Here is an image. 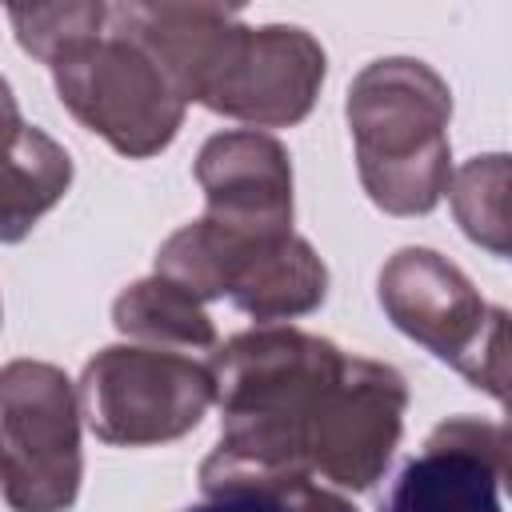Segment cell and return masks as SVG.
Listing matches in <instances>:
<instances>
[{
	"label": "cell",
	"mask_w": 512,
	"mask_h": 512,
	"mask_svg": "<svg viewBox=\"0 0 512 512\" xmlns=\"http://www.w3.org/2000/svg\"><path fill=\"white\" fill-rule=\"evenodd\" d=\"M80 400L48 360L0 364V488L12 512H68L80 496Z\"/></svg>",
	"instance_id": "52a82bcc"
},
{
	"label": "cell",
	"mask_w": 512,
	"mask_h": 512,
	"mask_svg": "<svg viewBox=\"0 0 512 512\" xmlns=\"http://www.w3.org/2000/svg\"><path fill=\"white\" fill-rule=\"evenodd\" d=\"M508 476V428L480 416H448L396 472L380 512H500Z\"/></svg>",
	"instance_id": "30bf717a"
},
{
	"label": "cell",
	"mask_w": 512,
	"mask_h": 512,
	"mask_svg": "<svg viewBox=\"0 0 512 512\" xmlns=\"http://www.w3.org/2000/svg\"><path fill=\"white\" fill-rule=\"evenodd\" d=\"M188 76V100L216 116L260 128L300 124L328 76L320 40L296 24H244L220 8Z\"/></svg>",
	"instance_id": "5b68a950"
},
{
	"label": "cell",
	"mask_w": 512,
	"mask_h": 512,
	"mask_svg": "<svg viewBox=\"0 0 512 512\" xmlns=\"http://www.w3.org/2000/svg\"><path fill=\"white\" fill-rule=\"evenodd\" d=\"M204 216L236 232H292V160L288 148L256 128H232L204 140L196 156Z\"/></svg>",
	"instance_id": "8fae6325"
},
{
	"label": "cell",
	"mask_w": 512,
	"mask_h": 512,
	"mask_svg": "<svg viewBox=\"0 0 512 512\" xmlns=\"http://www.w3.org/2000/svg\"><path fill=\"white\" fill-rule=\"evenodd\" d=\"M384 316L472 388L508 396V312L484 304L472 280L432 248H400L380 268Z\"/></svg>",
	"instance_id": "8992f818"
},
{
	"label": "cell",
	"mask_w": 512,
	"mask_h": 512,
	"mask_svg": "<svg viewBox=\"0 0 512 512\" xmlns=\"http://www.w3.org/2000/svg\"><path fill=\"white\" fill-rule=\"evenodd\" d=\"M228 488H268L288 504V512H356V504L344 492L320 484L316 476H272V480L228 484Z\"/></svg>",
	"instance_id": "2e32d148"
},
{
	"label": "cell",
	"mask_w": 512,
	"mask_h": 512,
	"mask_svg": "<svg viewBox=\"0 0 512 512\" xmlns=\"http://www.w3.org/2000/svg\"><path fill=\"white\" fill-rule=\"evenodd\" d=\"M76 400L96 440L144 448L188 436L216 404V380L184 352L112 344L84 364Z\"/></svg>",
	"instance_id": "ba28073f"
},
{
	"label": "cell",
	"mask_w": 512,
	"mask_h": 512,
	"mask_svg": "<svg viewBox=\"0 0 512 512\" xmlns=\"http://www.w3.org/2000/svg\"><path fill=\"white\" fill-rule=\"evenodd\" d=\"M348 352L292 324H260L208 360L220 404V444L200 464V488L312 476L308 440Z\"/></svg>",
	"instance_id": "6da1fadb"
},
{
	"label": "cell",
	"mask_w": 512,
	"mask_h": 512,
	"mask_svg": "<svg viewBox=\"0 0 512 512\" xmlns=\"http://www.w3.org/2000/svg\"><path fill=\"white\" fill-rule=\"evenodd\" d=\"M356 172L388 216H424L452 180V88L416 56H380L356 72L344 100Z\"/></svg>",
	"instance_id": "7a4b0ae2"
},
{
	"label": "cell",
	"mask_w": 512,
	"mask_h": 512,
	"mask_svg": "<svg viewBox=\"0 0 512 512\" xmlns=\"http://www.w3.org/2000/svg\"><path fill=\"white\" fill-rule=\"evenodd\" d=\"M112 324H116V332H124L128 340H136L144 348H164V352L216 348V324L204 312V304L156 272L128 284L112 300Z\"/></svg>",
	"instance_id": "4fadbf2b"
},
{
	"label": "cell",
	"mask_w": 512,
	"mask_h": 512,
	"mask_svg": "<svg viewBox=\"0 0 512 512\" xmlns=\"http://www.w3.org/2000/svg\"><path fill=\"white\" fill-rule=\"evenodd\" d=\"M108 16L104 0H64V4H12L8 20L16 28V40L28 56L52 60L68 40L84 36Z\"/></svg>",
	"instance_id": "9a60e30c"
},
{
	"label": "cell",
	"mask_w": 512,
	"mask_h": 512,
	"mask_svg": "<svg viewBox=\"0 0 512 512\" xmlns=\"http://www.w3.org/2000/svg\"><path fill=\"white\" fill-rule=\"evenodd\" d=\"M452 212L464 236L492 256H508V156H476L448 180Z\"/></svg>",
	"instance_id": "5bb4252c"
},
{
	"label": "cell",
	"mask_w": 512,
	"mask_h": 512,
	"mask_svg": "<svg viewBox=\"0 0 512 512\" xmlns=\"http://www.w3.org/2000/svg\"><path fill=\"white\" fill-rule=\"evenodd\" d=\"M184 512H288V504L268 488H216Z\"/></svg>",
	"instance_id": "e0dca14e"
},
{
	"label": "cell",
	"mask_w": 512,
	"mask_h": 512,
	"mask_svg": "<svg viewBox=\"0 0 512 512\" xmlns=\"http://www.w3.org/2000/svg\"><path fill=\"white\" fill-rule=\"evenodd\" d=\"M72 188V156L28 124L0 76V244L24 240L36 220Z\"/></svg>",
	"instance_id": "7c38bea8"
},
{
	"label": "cell",
	"mask_w": 512,
	"mask_h": 512,
	"mask_svg": "<svg viewBox=\"0 0 512 512\" xmlns=\"http://www.w3.org/2000/svg\"><path fill=\"white\" fill-rule=\"evenodd\" d=\"M48 68L60 104L128 160L164 152L184 124L188 104L156 56L124 28L116 4L96 28L68 40Z\"/></svg>",
	"instance_id": "3957f363"
},
{
	"label": "cell",
	"mask_w": 512,
	"mask_h": 512,
	"mask_svg": "<svg viewBox=\"0 0 512 512\" xmlns=\"http://www.w3.org/2000/svg\"><path fill=\"white\" fill-rule=\"evenodd\" d=\"M156 276H168L200 304L228 296L260 324L304 316L328 296V268L304 236L236 232L208 216L176 228L156 248Z\"/></svg>",
	"instance_id": "277c9868"
},
{
	"label": "cell",
	"mask_w": 512,
	"mask_h": 512,
	"mask_svg": "<svg viewBox=\"0 0 512 512\" xmlns=\"http://www.w3.org/2000/svg\"><path fill=\"white\" fill-rule=\"evenodd\" d=\"M404 412H408L404 376L384 360L348 356L328 396L320 400L312 424V440H308L312 476L336 492H368L384 476L400 444Z\"/></svg>",
	"instance_id": "9c48e42d"
}]
</instances>
